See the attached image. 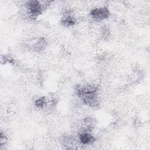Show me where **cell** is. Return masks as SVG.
<instances>
[{
  "instance_id": "6da1fadb",
  "label": "cell",
  "mask_w": 150,
  "mask_h": 150,
  "mask_svg": "<svg viewBox=\"0 0 150 150\" xmlns=\"http://www.w3.org/2000/svg\"><path fill=\"white\" fill-rule=\"evenodd\" d=\"M77 96L82 99L84 103L90 107H96L98 104L97 88L93 86H79L76 87Z\"/></svg>"
},
{
  "instance_id": "7a4b0ae2",
  "label": "cell",
  "mask_w": 150,
  "mask_h": 150,
  "mask_svg": "<svg viewBox=\"0 0 150 150\" xmlns=\"http://www.w3.org/2000/svg\"><path fill=\"white\" fill-rule=\"evenodd\" d=\"M26 8L31 16L36 17L42 13L43 5H42L38 1H30L26 4Z\"/></svg>"
},
{
  "instance_id": "3957f363",
  "label": "cell",
  "mask_w": 150,
  "mask_h": 150,
  "mask_svg": "<svg viewBox=\"0 0 150 150\" xmlns=\"http://www.w3.org/2000/svg\"><path fill=\"white\" fill-rule=\"evenodd\" d=\"M90 15L93 19L100 21L107 19L110 16V12L106 7L96 8L90 11Z\"/></svg>"
},
{
  "instance_id": "277c9868",
  "label": "cell",
  "mask_w": 150,
  "mask_h": 150,
  "mask_svg": "<svg viewBox=\"0 0 150 150\" xmlns=\"http://www.w3.org/2000/svg\"><path fill=\"white\" fill-rule=\"evenodd\" d=\"M79 140L81 144L84 145H87L94 142L95 141V138L88 131H84L80 134Z\"/></svg>"
},
{
  "instance_id": "5b68a950",
  "label": "cell",
  "mask_w": 150,
  "mask_h": 150,
  "mask_svg": "<svg viewBox=\"0 0 150 150\" xmlns=\"http://www.w3.org/2000/svg\"><path fill=\"white\" fill-rule=\"evenodd\" d=\"M61 23L65 26H70L75 24L76 20L70 12H66L61 19Z\"/></svg>"
},
{
  "instance_id": "8992f818",
  "label": "cell",
  "mask_w": 150,
  "mask_h": 150,
  "mask_svg": "<svg viewBox=\"0 0 150 150\" xmlns=\"http://www.w3.org/2000/svg\"><path fill=\"white\" fill-rule=\"evenodd\" d=\"M45 103H46V98L45 97H41L38 98L35 102V105L39 108L43 107Z\"/></svg>"
},
{
  "instance_id": "52a82bcc",
  "label": "cell",
  "mask_w": 150,
  "mask_h": 150,
  "mask_svg": "<svg viewBox=\"0 0 150 150\" xmlns=\"http://www.w3.org/2000/svg\"><path fill=\"white\" fill-rule=\"evenodd\" d=\"M1 135V139H0V140H1V146H2L3 145L5 144V142L6 141L7 138H6V136L5 135V134H3L2 132H1V135Z\"/></svg>"
},
{
  "instance_id": "ba28073f",
  "label": "cell",
  "mask_w": 150,
  "mask_h": 150,
  "mask_svg": "<svg viewBox=\"0 0 150 150\" xmlns=\"http://www.w3.org/2000/svg\"><path fill=\"white\" fill-rule=\"evenodd\" d=\"M4 58V60L5 62H9L10 63H12L13 62H14V60L10 56H5L3 57Z\"/></svg>"
}]
</instances>
